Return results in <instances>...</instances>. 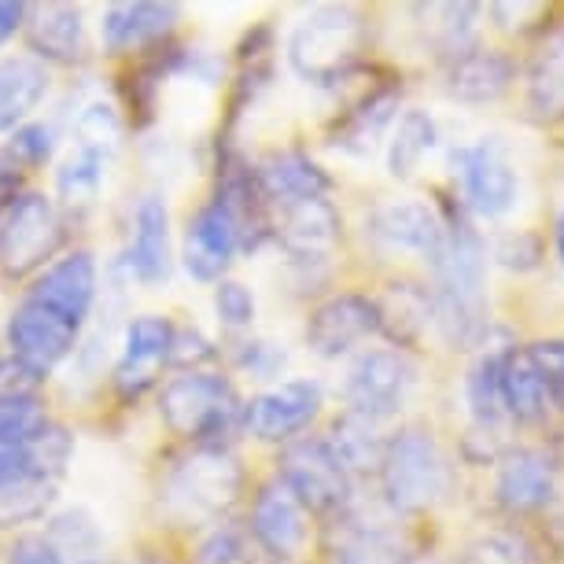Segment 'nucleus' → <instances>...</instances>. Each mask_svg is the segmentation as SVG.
I'll return each mask as SVG.
<instances>
[{
    "label": "nucleus",
    "mask_w": 564,
    "mask_h": 564,
    "mask_svg": "<svg viewBox=\"0 0 564 564\" xmlns=\"http://www.w3.org/2000/svg\"><path fill=\"white\" fill-rule=\"evenodd\" d=\"M446 237L435 254L432 325L454 350L476 347L491 325L487 311V243L465 218H443Z\"/></svg>",
    "instance_id": "f257e3e1"
},
{
    "label": "nucleus",
    "mask_w": 564,
    "mask_h": 564,
    "mask_svg": "<svg viewBox=\"0 0 564 564\" xmlns=\"http://www.w3.org/2000/svg\"><path fill=\"white\" fill-rule=\"evenodd\" d=\"M369 45V23L358 8L328 4L295 26L289 41V63L303 82L336 85L358 67Z\"/></svg>",
    "instance_id": "f03ea898"
},
{
    "label": "nucleus",
    "mask_w": 564,
    "mask_h": 564,
    "mask_svg": "<svg viewBox=\"0 0 564 564\" xmlns=\"http://www.w3.org/2000/svg\"><path fill=\"white\" fill-rule=\"evenodd\" d=\"M243 468L226 446H199L170 468L163 509L177 524H215L240 502Z\"/></svg>",
    "instance_id": "7ed1b4c3"
},
{
    "label": "nucleus",
    "mask_w": 564,
    "mask_h": 564,
    "mask_svg": "<svg viewBox=\"0 0 564 564\" xmlns=\"http://www.w3.org/2000/svg\"><path fill=\"white\" fill-rule=\"evenodd\" d=\"M380 484H384V498L395 513H421V509L435 506L451 491V465H446L440 440L417 424L395 432L384 446Z\"/></svg>",
    "instance_id": "20e7f679"
},
{
    "label": "nucleus",
    "mask_w": 564,
    "mask_h": 564,
    "mask_svg": "<svg viewBox=\"0 0 564 564\" xmlns=\"http://www.w3.org/2000/svg\"><path fill=\"white\" fill-rule=\"evenodd\" d=\"M159 413L166 429L204 446H218V435H229L243 421V402L237 388L215 372H185L159 391Z\"/></svg>",
    "instance_id": "39448f33"
},
{
    "label": "nucleus",
    "mask_w": 564,
    "mask_h": 564,
    "mask_svg": "<svg viewBox=\"0 0 564 564\" xmlns=\"http://www.w3.org/2000/svg\"><path fill=\"white\" fill-rule=\"evenodd\" d=\"M281 480L306 506V513L339 517L350 509V476L325 440H292L281 454Z\"/></svg>",
    "instance_id": "423d86ee"
},
{
    "label": "nucleus",
    "mask_w": 564,
    "mask_h": 564,
    "mask_svg": "<svg viewBox=\"0 0 564 564\" xmlns=\"http://www.w3.org/2000/svg\"><path fill=\"white\" fill-rule=\"evenodd\" d=\"M413 384H417V369L406 350H369L350 366L344 395L350 413L380 424L406 406Z\"/></svg>",
    "instance_id": "0eeeda50"
},
{
    "label": "nucleus",
    "mask_w": 564,
    "mask_h": 564,
    "mask_svg": "<svg viewBox=\"0 0 564 564\" xmlns=\"http://www.w3.org/2000/svg\"><path fill=\"white\" fill-rule=\"evenodd\" d=\"M63 243V221L52 207V199L26 193L15 196L12 210H8L4 226H0V265L12 276L34 273L45 265L56 248Z\"/></svg>",
    "instance_id": "6e6552de"
},
{
    "label": "nucleus",
    "mask_w": 564,
    "mask_h": 564,
    "mask_svg": "<svg viewBox=\"0 0 564 564\" xmlns=\"http://www.w3.org/2000/svg\"><path fill=\"white\" fill-rule=\"evenodd\" d=\"M451 163L462 177V193L465 204L476 210L480 218H502L513 210L517 193H520V177L513 163H509L506 148L495 137H484L480 144H465L454 148Z\"/></svg>",
    "instance_id": "1a4fd4ad"
},
{
    "label": "nucleus",
    "mask_w": 564,
    "mask_h": 564,
    "mask_svg": "<svg viewBox=\"0 0 564 564\" xmlns=\"http://www.w3.org/2000/svg\"><path fill=\"white\" fill-rule=\"evenodd\" d=\"M322 413L317 380H284L281 388L262 391L243 406V429L262 443H292L311 429Z\"/></svg>",
    "instance_id": "9d476101"
},
{
    "label": "nucleus",
    "mask_w": 564,
    "mask_h": 564,
    "mask_svg": "<svg viewBox=\"0 0 564 564\" xmlns=\"http://www.w3.org/2000/svg\"><path fill=\"white\" fill-rule=\"evenodd\" d=\"M251 535L276 564H289L306 550V539H311V513H306V506L284 487L281 476L262 484V491L254 495Z\"/></svg>",
    "instance_id": "9b49d317"
},
{
    "label": "nucleus",
    "mask_w": 564,
    "mask_h": 564,
    "mask_svg": "<svg viewBox=\"0 0 564 564\" xmlns=\"http://www.w3.org/2000/svg\"><path fill=\"white\" fill-rule=\"evenodd\" d=\"M557 495V462L539 451V446H517V451H506L502 462H498V484H495V498L506 513L513 517H528L546 509Z\"/></svg>",
    "instance_id": "f8f14e48"
},
{
    "label": "nucleus",
    "mask_w": 564,
    "mask_h": 564,
    "mask_svg": "<svg viewBox=\"0 0 564 564\" xmlns=\"http://www.w3.org/2000/svg\"><path fill=\"white\" fill-rule=\"evenodd\" d=\"M372 333H380L377 303L358 292H339L311 314V322H306V347L317 358H339Z\"/></svg>",
    "instance_id": "ddd939ff"
},
{
    "label": "nucleus",
    "mask_w": 564,
    "mask_h": 564,
    "mask_svg": "<svg viewBox=\"0 0 564 564\" xmlns=\"http://www.w3.org/2000/svg\"><path fill=\"white\" fill-rule=\"evenodd\" d=\"M82 325L70 322L48 306H41L34 300H26L8 322V344H12V355L37 366L41 372H48L56 361H63L78 344Z\"/></svg>",
    "instance_id": "4468645a"
},
{
    "label": "nucleus",
    "mask_w": 564,
    "mask_h": 564,
    "mask_svg": "<svg viewBox=\"0 0 564 564\" xmlns=\"http://www.w3.org/2000/svg\"><path fill=\"white\" fill-rule=\"evenodd\" d=\"M517 82V63L502 48H465L446 59L443 89L462 104H495Z\"/></svg>",
    "instance_id": "2eb2a0df"
},
{
    "label": "nucleus",
    "mask_w": 564,
    "mask_h": 564,
    "mask_svg": "<svg viewBox=\"0 0 564 564\" xmlns=\"http://www.w3.org/2000/svg\"><path fill=\"white\" fill-rule=\"evenodd\" d=\"M26 300L85 325V317L93 311V300H97V262H93V254L74 251L56 265H48L45 276L30 289Z\"/></svg>",
    "instance_id": "dca6fc26"
},
{
    "label": "nucleus",
    "mask_w": 564,
    "mask_h": 564,
    "mask_svg": "<svg viewBox=\"0 0 564 564\" xmlns=\"http://www.w3.org/2000/svg\"><path fill=\"white\" fill-rule=\"evenodd\" d=\"M237 251H240V229L218 204H207L188 221L181 259H185V270L196 281H221V273L229 270Z\"/></svg>",
    "instance_id": "f3484780"
},
{
    "label": "nucleus",
    "mask_w": 564,
    "mask_h": 564,
    "mask_svg": "<svg viewBox=\"0 0 564 564\" xmlns=\"http://www.w3.org/2000/svg\"><path fill=\"white\" fill-rule=\"evenodd\" d=\"M372 232L388 243V248L399 251H413L421 254L424 262H435V254L443 248L446 226L443 215L429 204H417V199H406V204H384L372 215Z\"/></svg>",
    "instance_id": "a211bd4d"
},
{
    "label": "nucleus",
    "mask_w": 564,
    "mask_h": 564,
    "mask_svg": "<svg viewBox=\"0 0 564 564\" xmlns=\"http://www.w3.org/2000/svg\"><path fill=\"white\" fill-rule=\"evenodd\" d=\"M174 333L177 328L166 322V317H155V314H144L126 328V350H122V361L115 369L119 377V388L126 395H137L141 388L152 384L155 369L170 361V347H174Z\"/></svg>",
    "instance_id": "6ab92c4d"
},
{
    "label": "nucleus",
    "mask_w": 564,
    "mask_h": 564,
    "mask_svg": "<svg viewBox=\"0 0 564 564\" xmlns=\"http://www.w3.org/2000/svg\"><path fill=\"white\" fill-rule=\"evenodd\" d=\"M276 240L289 248L292 259L300 262H322L339 240V215L328 199H300L284 207Z\"/></svg>",
    "instance_id": "aec40b11"
},
{
    "label": "nucleus",
    "mask_w": 564,
    "mask_h": 564,
    "mask_svg": "<svg viewBox=\"0 0 564 564\" xmlns=\"http://www.w3.org/2000/svg\"><path fill=\"white\" fill-rule=\"evenodd\" d=\"M498 395H502V413L517 424H539L546 417V384H542L528 347L502 350V358H498Z\"/></svg>",
    "instance_id": "412c9836"
},
{
    "label": "nucleus",
    "mask_w": 564,
    "mask_h": 564,
    "mask_svg": "<svg viewBox=\"0 0 564 564\" xmlns=\"http://www.w3.org/2000/svg\"><path fill=\"white\" fill-rule=\"evenodd\" d=\"M265 199L276 204H300V199H325L333 188V177L303 152H273L262 159V166L254 170Z\"/></svg>",
    "instance_id": "4be33fe9"
},
{
    "label": "nucleus",
    "mask_w": 564,
    "mask_h": 564,
    "mask_svg": "<svg viewBox=\"0 0 564 564\" xmlns=\"http://www.w3.org/2000/svg\"><path fill=\"white\" fill-rule=\"evenodd\" d=\"M181 8L177 4H148V0H137V4H111L104 12V45L111 52H130V48H144L155 45L159 37H166L170 30L177 26Z\"/></svg>",
    "instance_id": "5701e85b"
},
{
    "label": "nucleus",
    "mask_w": 564,
    "mask_h": 564,
    "mask_svg": "<svg viewBox=\"0 0 564 564\" xmlns=\"http://www.w3.org/2000/svg\"><path fill=\"white\" fill-rule=\"evenodd\" d=\"M130 265L144 284H159L170 276V215L159 196H144L133 210Z\"/></svg>",
    "instance_id": "b1692460"
},
{
    "label": "nucleus",
    "mask_w": 564,
    "mask_h": 564,
    "mask_svg": "<svg viewBox=\"0 0 564 564\" xmlns=\"http://www.w3.org/2000/svg\"><path fill=\"white\" fill-rule=\"evenodd\" d=\"M377 322L395 347H413L417 339L429 333L432 325V292L421 284L395 281L388 284L384 295H377Z\"/></svg>",
    "instance_id": "393cba45"
},
{
    "label": "nucleus",
    "mask_w": 564,
    "mask_h": 564,
    "mask_svg": "<svg viewBox=\"0 0 564 564\" xmlns=\"http://www.w3.org/2000/svg\"><path fill=\"white\" fill-rule=\"evenodd\" d=\"M70 451H74V440L59 424H48V429L26 446H0V487L15 484V480H30V476L59 480Z\"/></svg>",
    "instance_id": "a878e982"
},
{
    "label": "nucleus",
    "mask_w": 564,
    "mask_h": 564,
    "mask_svg": "<svg viewBox=\"0 0 564 564\" xmlns=\"http://www.w3.org/2000/svg\"><path fill=\"white\" fill-rule=\"evenodd\" d=\"M26 37L41 59L74 63L85 56V23L78 8L70 4L34 8V15H26Z\"/></svg>",
    "instance_id": "bb28decb"
},
{
    "label": "nucleus",
    "mask_w": 564,
    "mask_h": 564,
    "mask_svg": "<svg viewBox=\"0 0 564 564\" xmlns=\"http://www.w3.org/2000/svg\"><path fill=\"white\" fill-rule=\"evenodd\" d=\"M336 564H402L399 539L377 520H361L347 509L333 524V546H328Z\"/></svg>",
    "instance_id": "cd10ccee"
},
{
    "label": "nucleus",
    "mask_w": 564,
    "mask_h": 564,
    "mask_svg": "<svg viewBox=\"0 0 564 564\" xmlns=\"http://www.w3.org/2000/svg\"><path fill=\"white\" fill-rule=\"evenodd\" d=\"M399 97H402L399 85H380V89L366 93V97L344 115V122L336 126L333 144L344 148V152H355V155L372 152V144L380 141V133H384L388 122L395 119Z\"/></svg>",
    "instance_id": "c85d7f7f"
},
{
    "label": "nucleus",
    "mask_w": 564,
    "mask_h": 564,
    "mask_svg": "<svg viewBox=\"0 0 564 564\" xmlns=\"http://www.w3.org/2000/svg\"><path fill=\"white\" fill-rule=\"evenodd\" d=\"M45 93H48L45 63H37L30 56L0 59V133L15 130V126L45 100Z\"/></svg>",
    "instance_id": "c756f323"
},
{
    "label": "nucleus",
    "mask_w": 564,
    "mask_h": 564,
    "mask_svg": "<svg viewBox=\"0 0 564 564\" xmlns=\"http://www.w3.org/2000/svg\"><path fill=\"white\" fill-rule=\"evenodd\" d=\"M528 111L535 119H564V23L550 30L531 59Z\"/></svg>",
    "instance_id": "7c9ffc66"
},
{
    "label": "nucleus",
    "mask_w": 564,
    "mask_h": 564,
    "mask_svg": "<svg viewBox=\"0 0 564 564\" xmlns=\"http://www.w3.org/2000/svg\"><path fill=\"white\" fill-rule=\"evenodd\" d=\"M328 451L336 454V462L350 473H380V462H384V446L388 440H380L377 421L358 417V413H344L333 432H328Z\"/></svg>",
    "instance_id": "2f4dec72"
},
{
    "label": "nucleus",
    "mask_w": 564,
    "mask_h": 564,
    "mask_svg": "<svg viewBox=\"0 0 564 564\" xmlns=\"http://www.w3.org/2000/svg\"><path fill=\"white\" fill-rule=\"evenodd\" d=\"M424 23V41L432 48H440V56H457V52L473 48V34H476V19H480L484 8L480 4H421L413 8Z\"/></svg>",
    "instance_id": "473e14b6"
},
{
    "label": "nucleus",
    "mask_w": 564,
    "mask_h": 564,
    "mask_svg": "<svg viewBox=\"0 0 564 564\" xmlns=\"http://www.w3.org/2000/svg\"><path fill=\"white\" fill-rule=\"evenodd\" d=\"M48 542L63 564H104V557H108L104 531L85 509H67V513L52 517Z\"/></svg>",
    "instance_id": "72a5a7b5"
},
{
    "label": "nucleus",
    "mask_w": 564,
    "mask_h": 564,
    "mask_svg": "<svg viewBox=\"0 0 564 564\" xmlns=\"http://www.w3.org/2000/svg\"><path fill=\"white\" fill-rule=\"evenodd\" d=\"M440 133H435V119L429 111L421 108H410L406 115L399 119L395 133L388 141V174L406 181L417 174V166L424 163V155L432 152Z\"/></svg>",
    "instance_id": "f704fd0d"
},
{
    "label": "nucleus",
    "mask_w": 564,
    "mask_h": 564,
    "mask_svg": "<svg viewBox=\"0 0 564 564\" xmlns=\"http://www.w3.org/2000/svg\"><path fill=\"white\" fill-rule=\"evenodd\" d=\"M457 564H546V557L524 531H487L468 542Z\"/></svg>",
    "instance_id": "c9c22d12"
},
{
    "label": "nucleus",
    "mask_w": 564,
    "mask_h": 564,
    "mask_svg": "<svg viewBox=\"0 0 564 564\" xmlns=\"http://www.w3.org/2000/svg\"><path fill=\"white\" fill-rule=\"evenodd\" d=\"M52 502H56V480H48V476L4 484L0 487V531L45 517Z\"/></svg>",
    "instance_id": "e433bc0d"
},
{
    "label": "nucleus",
    "mask_w": 564,
    "mask_h": 564,
    "mask_svg": "<svg viewBox=\"0 0 564 564\" xmlns=\"http://www.w3.org/2000/svg\"><path fill=\"white\" fill-rule=\"evenodd\" d=\"M498 358H502V350H487L465 377V399L476 429H498L506 417L502 395H498Z\"/></svg>",
    "instance_id": "4c0bfd02"
},
{
    "label": "nucleus",
    "mask_w": 564,
    "mask_h": 564,
    "mask_svg": "<svg viewBox=\"0 0 564 564\" xmlns=\"http://www.w3.org/2000/svg\"><path fill=\"white\" fill-rule=\"evenodd\" d=\"M48 424V413L37 399H0V446L34 443Z\"/></svg>",
    "instance_id": "58836bf2"
},
{
    "label": "nucleus",
    "mask_w": 564,
    "mask_h": 564,
    "mask_svg": "<svg viewBox=\"0 0 564 564\" xmlns=\"http://www.w3.org/2000/svg\"><path fill=\"white\" fill-rule=\"evenodd\" d=\"M78 152H89L97 159H108L115 148H119V137H122V126H119V115H115L108 104H89L82 111L78 126Z\"/></svg>",
    "instance_id": "ea45409f"
},
{
    "label": "nucleus",
    "mask_w": 564,
    "mask_h": 564,
    "mask_svg": "<svg viewBox=\"0 0 564 564\" xmlns=\"http://www.w3.org/2000/svg\"><path fill=\"white\" fill-rule=\"evenodd\" d=\"M100 181H104V159L78 152L59 170V193L67 196V204H89L97 196Z\"/></svg>",
    "instance_id": "a19ab883"
},
{
    "label": "nucleus",
    "mask_w": 564,
    "mask_h": 564,
    "mask_svg": "<svg viewBox=\"0 0 564 564\" xmlns=\"http://www.w3.org/2000/svg\"><path fill=\"white\" fill-rule=\"evenodd\" d=\"M491 254L506 270L528 273L542 262V240L528 229H513V232H502V237L491 243Z\"/></svg>",
    "instance_id": "79ce46f5"
},
{
    "label": "nucleus",
    "mask_w": 564,
    "mask_h": 564,
    "mask_svg": "<svg viewBox=\"0 0 564 564\" xmlns=\"http://www.w3.org/2000/svg\"><path fill=\"white\" fill-rule=\"evenodd\" d=\"M528 350L546 384V399L564 410V339H539V344H528Z\"/></svg>",
    "instance_id": "37998d69"
},
{
    "label": "nucleus",
    "mask_w": 564,
    "mask_h": 564,
    "mask_svg": "<svg viewBox=\"0 0 564 564\" xmlns=\"http://www.w3.org/2000/svg\"><path fill=\"white\" fill-rule=\"evenodd\" d=\"M215 311H218V322L226 328H251V322H254V295L243 289L240 281H218Z\"/></svg>",
    "instance_id": "c03bdc74"
},
{
    "label": "nucleus",
    "mask_w": 564,
    "mask_h": 564,
    "mask_svg": "<svg viewBox=\"0 0 564 564\" xmlns=\"http://www.w3.org/2000/svg\"><path fill=\"white\" fill-rule=\"evenodd\" d=\"M41 384H45V372L37 366L15 355L0 358V399H37Z\"/></svg>",
    "instance_id": "a18cd8bd"
},
{
    "label": "nucleus",
    "mask_w": 564,
    "mask_h": 564,
    "mask_svg": "<svg viewBox=\"0 0 564 564\" xmlns=\"http://www.w3.org/2000/svg\"><path fill=\"white\" fill-rule=\"evenodd\" d=\"M8 152H12L23 166H45L52 152H56V137H52L48 126L26 122L12 133V148H8Z\"/></svg>",
    "instance_id": "49530a36"
},
{
    "label": "nucleus",
    "mask_w": 564,
    "mask_h": 564,
    "mask_svg": "<svg viewBox=\"0 0 564 564\" xmlns=\"http://www.w3.org/2000/svg\"><path fill=\"white\" fill-rule=\"evenodd\" d=\"M248 539L237 528H218L196 553V564H248Z\"/></svg>",
    "instance_id": "de8ad7c7"
},
{
    "label": "nucleus",
    "mask_w": 564,
    "mask_h": 564,
    "mask_svg": "<svg viewBox=\"0 0 564 564\" xmlns=\"http://www.w3.org/2000/svg\"><path fill=\"white\" fill-rule=\"evenodd\" d=\"M240 366L259 372V377H273L276 369L284 366V350H276V344H243L240 350Z\"/></svg>",
    "instance_id": "09e8293b"
},
{
    "label": "nucleus",
    "mask_w": 564,
    "mask_h": 564,
    "mask_svg": "<svg viewBox=\"0 0 564 564\" xmlns=\"http://www.w3.org/2000/svg\"><path fill=\"white\" fill-rule=\"evenodd\" d=\"M8 564H63L59 553L52 550L48 539L41 535H23L8 553Z\"/></svg>",
    "instance_id": "8fccbe9b"
},
{
    "label": "nucleus",
    "mask_w": 564,
    "mask_h": 564,
    "mask_svg": "<svg viewBox=\"0 0 564 564\" xmlns=\"http://www.w3.org/2000/svg\"><path fill=\"white\" fill-rule=\"evenodd\" d=\"M215 358V347L199 333H174V347H170V361L177 366H199V361Z\"/></svg>",
    "instance_id": "3c124183"
},
{
    "label": "nucleus",
    "mask_w": 564,
    "mask_h": 564,
    "mask_svg": "<svg viewBox=\"0 0 564 564\" xmlns=\"http://www.w3.org/2000/svg\"><path fill=\"white\" fill-rule=\"evenodd\" d=\"M19 185H23V163L12 152H0V204L15 199Z\"/></svg>",
    "instance_id": "603ef678"
},
{
    "label": "nucleus",
    "mask_w": 564,
    "mask_h": 564,
    "mask_svg": "<svg viewBox=\"0 0 564 564\" xmlns=\"http://www.w3.org/2000/svg\"><path fill=\"white\" fill-rule=\"evenodd\" d=\"M26 15H30L26 4H12V0H0V45H4L8 37H15L19 30L26 26Z\"/></svg>",
    "instance_id": "864d4df0"
},
{
    "label": "nucleus",
    "mask_w": 564,
    "mask_h": 564,
    "mask_svg": "<svg viewBox=\"0 0 564 564\" xmlns=\"http://www.w3.org/2000/svg\"><path fill=\"white\" fill-rule=\"evenodd\" d=\"M553 243H557V259L564 265V210L557 215V221H553Z\"/></svg>",
    "instance_id": "5fc2aeb1"
},
{
    "label": "nucleus",
    "mask_w": 564,
    "mask_h": 564,
    "mask_svg": "<svg viewBox=\"0 0 564 564\" xmlns=\"http://www.w3.org/2000/svg\"><path fill=\"white\" fill-rule=\"evenodd\" d=\"M402 564H432V561H402Z\"/></svg>",
    "instance_id": "6e6d98bb"
}]
</instances>
